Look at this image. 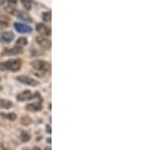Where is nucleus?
Here are the masks:
<instances>
[{
  "label": "nucleus",
  "instance_id": "nucleus-1",
  "mask_svg": "<svg viewBox=\"0 0 152 150\" xmlns=\"http://www.w3.org/2000/svg\"><path fill=\"white\" fill-rule=\"evenodd\" d=\"M22 60L19 59H14V60H9L6 62L0 63V70L4 71V70H9L12 72H17L18 70L22 68Z\"/></svg>",
  "mask_w": 152,
  "mask_h": 150
},
{
  "label": "nucleus",
  "instance_id": "nucleus-2",
  "mask_svg": "<svg viewBox=\"0 0 152 150\" xmlns=\"http://www.w3.org/2000/svg\"><path fill=\"white\" fill-rule=\"evenodd\" d=\"M32 65H33V67L37 70V71L43 72V73H46L47 71H49L50 68H51L49 63L46 62V61H43V60L34 61V62L32 63Z\"/></svg>",
  "mask_w": 152,
  "mask_h": 150
},
{
  "label": "nucleus",
  "instance_id": "nucleus-3",
  "mask_svg": "<svg viewBox=\"0 0 152 150\" xmlns=\"http://www.w3.org/2000/svg\"><path fill=\"white\" fill-rule=\"evenodd\" d=\"M36 42L38 43V45L44 50H49L51 49V41L49 39L43 37V36H39L36 38Z\"/></svg>",
  "mask_w": 152,
  "mask_h": 150
},
{
  "label": "nucleus",
  "instance_id": "nucleus-4",
  "mask_svg": "<svg viewBox=\"0 0 152 150\" xmlns=\"http://www.w3.org/2000/svg\"><path fill=\"white\" fill-rule=\"evenodd\" d=\"M17 80L19 82L24 83L25 85H29V86H36L39 84V82L37 80H34V78L32 77H29V76H25V75H22V76H18L17 77Z\"/></svg>",
  "mask_w": 152,
  "mask_h": 150
},
{
  "label": "nucleus",
  "instance_id": "nucleus-5",
  "mask_svg": "<svg viewBox=\"0 0 152 150\" xmlns=\"http://www.w3.org/2000/svg\"><path fill=\"white\" fill-rule=\"evenodd\" d=\"M36 95L38 94H33V92L31 90H24V91L20 92L16 95V99L18 101H29V99H32L33 97H34Z\"/></svg>",
  "mask_w": 152,
  "mask_h": 150
},
{
  "label": "nucleus",
  "instance_id": "nucleus-6",
  "mask_svg": "<svg viewBox=\"0 0 152 150\" xmlns=\"http://www.w3.org/2000/svg\"><path fill=\"white\" fill-rule=\"evenodd\" d=\"M14 29L20 34H29V33H32V31H33L31 26H27V24H20V22H15Z\"/></svg>",
  "mask_w": 152,
  "mask_h": 150
},
{
  "label": "nucleus",
  "instance_id": "nucleus-7",
  "mask_svg": "<svg viewBox=\"0 0 152 150\" xmlns=\"http://www.w3.org/2000/svg\"><path fill=\"white\" fill-rule=\"evenodd\" d=\"M36 29L41 36H50L51 35L50 28L47 26H45L44 24H37Z\"/></svg>",
  "mask_w": 152,
  "mask_h": 150
},
{
  "label": "nucleus",
  "instance_id": "nucleus-8",
  "mask_svg": "<svg viewBox=\"0 0 152 150\" xmlns=\"http://www.w3.org/2000/svg\"><path fill=\"white\" fill-rule=\"evenodd\" d=\"M14 39L12 31H3L0 33V43H10Z\"/></svg>",
  "mask_w": 152,
  "mask_h": 150
},
{
  "label": "nucleus",
  "instance_id": "nucleus-9",
  "mask_svg": "<svg viewBox=\"0 0 152 150\" xmlns=\"http://www.w3.org/2000/svg\"><path fill=\"white\" fill-rule=\"evenodd\" d=\"M22 53V48L19 46H15L11 49H7L3 52V55H17Z\"/></svg>",
  "mask_w": 152,
  "mask_h": 150
},
{
  "label": "nucleus",
  "instance_id": "nucleus-10",
  "mask_svg": "<svg viewBox=\"0 0 152 150\" xmlns=\"http://www.w3.org/2000/svg\"><path fill=\"white\" fill-rule=\"evenodd\" d=\"M15 15H16L18 19H20L22 20H24V21L32 22V20H33L32 17L29 16L27 12H24V11H16V12H15Z\"/></svg>",
  "mask_w": 152,
  "mask_h": 150
},
{
  "label": "nucleus",
  "instance_id": "nucleus-11",
  "mask_svg": "<svg viewBox=\"0 0 152 150\" xmlns=\"http://www.w3.org/2000/svg\"><path fill=\"white\" fill-rule=\"evenodd\" d=\"M42 109V104L41 103L37 104V103H34V104H29L27 106V111H31V112H38Z\"/></svg>",
  "mask_w": 152,
  "mask_h": 150
},
{
  "label": "nucleus",
  "instance_id": "nucleus-12",
  "mask_svg": "<svg viewBox=\"0 0 152 150\" xmlns=\"http://www.w3.org/2000/svg\"><path fill=\"white\" fill-rule=\"evenodd\" d=\"M11 106H12V103H10L9 101H6V99H1V101H0V108L10 109Z\"/></svg>",
  "mask_w": 152,
  "mask_h": 150
},
{
  "label": "nucleus",
  "instance_id": "nucleus-13",
  "mask_svg": "<svg viewBox=\"0 0 152 150\" xmlns=\"http://www.w3.org/2000/svg\"><path fill=\"white\" fill-rule=\"evenodd\" d=\"M1 116L3 118H6V119L10 120V121H14V120H16V117H17L16 114H14V113H8V114L2 113Z\"/></svg>",
  "mask_w": 152,
  "mask_h": 150
},
{
  "label": "nucleus",
  "instance_id": "nucleus-14",
  "mask_svg": "<svg viewBox=\"0 0 152 150\" xmlns=\"http://www.w3.org/2000/svg\"><path fill=\"white\" fill-rule=\"evenodd\" d=\"M20 2L22 3V5H24V7L25 9H31L32 8V4H33V2H32V0H20Z\"/></svg>",
  "mask_w": 152,
  "mask_h": 150
},
{
  "label": "nucleus",
  "instance_id": "nucleus-15",
  "mask_svg": "<svg viewBox=\"0 0 152 150\" xmlns=\"http://www.w3.org/2000/svg\"><path fill=\"white\" fill-rule=\"evenodd\" d=\"M20 138H22V140L24 141V142H27V141H29V139H31V135H29L27 132L22 131V134H20Z\"/></svg>",
  "mask_w": 152,
  "mask_h": 150
},
{
  "label": "nucleus",
  "instance_id": "nucleus-16",
  "mask_svg": "<svg viewBox=\"0 0 152 150\" xmlns=\"http://www.w3.org/2000/svg\"><path fill=\"white\" fill-rule=\"evenodd\" d=\"M27 40L24 37L19 38L18 40L16 41V46H19V47H24V46H27Z\"/></svg>",
  "mask_w": 152,
  "mask_h": 150
},
{
  "label": "nucleus",
  "instance_id": "nucleus-17",
  "mask_svg": "<svg viewBox=\"0 0 152 150\" xmlns=\"http://www.w3.org/2000/svg\"><path fill=\"white\" fill-rule=\"evenodd\" d=\"M20 123H22V125H24V126H27V125H29L32 123V119L27 117V116H24V117H22V119H20Z\"/></svg>",
  "mask_w": 152,
  "mask_h": 150
},
{
  "label": "nucleus",
  "instance_id": "nucleus-18",
  "mask_svg": "<svg viewBox=\"0 0 152 150\" xmlns=\"http://www.w3.org/2000/svg\"><path fill=\"white\" fill-rule=\"evenodd\" d=\"M9 21L7 19H0V29L2 28H6L8 26Z\"/></svg>",
  "mask_w": 152,
  "mask_h": 150
},
{
  "label": "nucleus",
  "instance_id": "nucleus-19",
  "mask_svg": "<svg viewBox=\"0 0 152 150\" xmlns=\"http://www.w3.org/2000/svg\"><path fill=\"white\" fill-rule=\"evenodd\" d=\"M43 19L45 20V21H50L51 20V16H52V14H51L50 11H47V12H44L43 13Z\"/></svg>",
  "mask_w": 152,
  "mask_h": 150
},
{
  "label": "nucleus",
  "instance_id": "nucleus-20",
  "mask_svg": "<svg viewBox=\"0 0 152 150\" xmlns=\"http://www.w3.org/2000/svg\"><path fill=\"white\" fill-rule=\"evenodd\" d=\"M7 2L9 4H11V5H14V4H16L17 0H7Z\"/></svg>",
  "mask_w": 152,
  "mask_h": 150
},
{
  "label": "nucleus",
  "instance_id": "nucleus-21",
  "mask_svg": "<svg viewBox=\"0 0 152 150\" xmlns=\"http://www.w3.org/2000/svg\"><path fill=\"white\" fill-rule=\"evenodd\" d=\"M46 129H47V132H48V133H51V127H50V125H47Z\"/></svg>",
  "mask_w": 152,
  "mask_h": 150
},
{
  "label": "nucleus",
  "instance_id": "nucleus-22",
  "mask_svg": "<svg viewBox=\"0 0 152 150\" xmlns=\"http://www.w3.org/2000/svg\"><path fill=\"white\" fill-rule=\"evenodd\" d=\"M3 3H4V0H0V5H2Z\"/></svg>",
  "mask_w": 152,
  "mask_h": 150
}]
</instances>
